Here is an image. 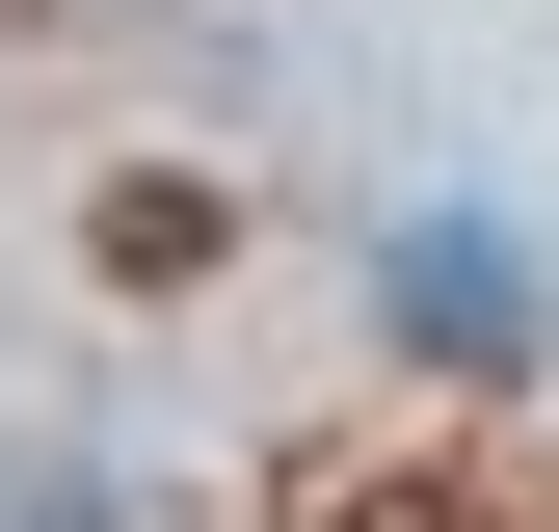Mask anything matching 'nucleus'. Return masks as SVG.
Wrapping results in <instances>:
<instances>
[{
	"mask_svg": "<svg viewBox=\"0 0 559 532\" xmlns=\"http://www.w3.org/2000/svg\"><path fill=\"white\" fill-rule=\"evenodd\" d=\"M0 27H27V0H0Z\"/></svg>",
	"mask_w": 559,
	"mask_h": 532,
	"instance_id": "20e7f679",
	"label": "nucleus"
},
{
	"mask_svg": "<svg viewBox=\"0 0 559 532\" xmlns=\"http://www.w3.org/2000/svg\"><path fill=\"white\" fill-rule=\"evenodd\" d=\"M214 240H240V186H187V160H133L107 214H81V266H107V293H187Z\"/></svg>",
	"mask_w": 559,
	"mask_h": 532,
	"instance_id": "f257e3e1",
	"label": "nucleus"
},
{
	"mask_svg": "<svg viewBox=\"0 0 559 532\" xmlns=\"http://www.w3.org/2000/svg\"><path fill=\"white\" fill-rule=\"evenodd\" d=\"M346 532H507V506H479V480H373Z\"/></svg>",
	"mask_w": 559,
	"mask_h": 532,
	"instance_id": "7ed1b4c3",
	"label": "nucleus"
},
{
	"mask_svg": "<svg viewBox=\"0 0 559 532\" xmlns=\"http://www.w3.org/2000/svg\"><path fill=\"white\" fill-rule=\"evenodd\" d=\"M400 319H427V347H507L533 293H507V240H427V266H400Z\"/></svg>",
	"mask_w": 559,
	"mask_h": 532,
	"instance_id": "f03ea898",
	"label": "nucleus"
}]
</instances>
